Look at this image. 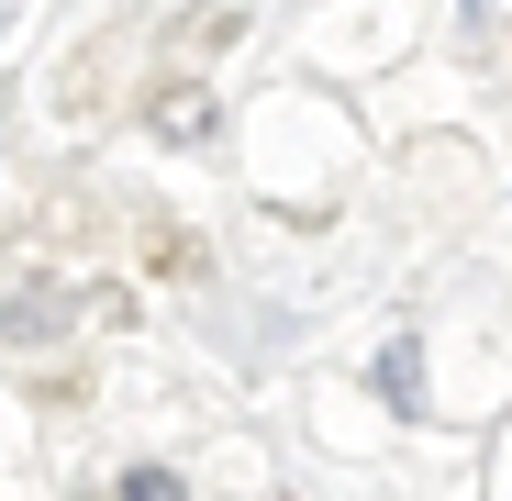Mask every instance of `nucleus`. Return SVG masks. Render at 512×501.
<instances>
[{
  "label": "nucleus",
  "mask_w": 512,
  "mask_h": 501,
  "mask_svg": "<svg viewBox=\"0 0 512 501\" xmlns=\"http://www.w3.org/2000/svg\"><path fill=\"white\" fill-rule=\"evenodd\" d=\"M123 501H190V490H179V468H134V479H123Z\"/></svg>",
  "instance_id": "nucleus-1"
}]
</instances>
